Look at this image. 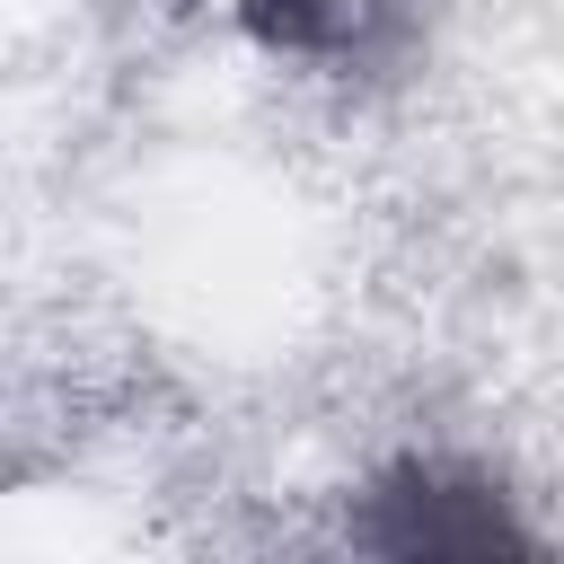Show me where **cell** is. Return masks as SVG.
Instances as JSON below:
<instances>
[{
  "label": "cell",
  "mask_w": 564,
  "mask_h": 564,
  "mask_svg": "<svg viewBox=\"0 0 564 564\" xmlns=\"http://www.w3.org/2000/svg\"><path fill=\"white\" fill-rule=\"evenodd\" d=\"M352 546L370 555H538V529L520 520L511 485L449 449L388 458L352 502Z\"/></svg>",
  "instance_id": "1"
},
{
  "label": "cell",
  "mask_w": 564,
  "mask_h": 564,
  "mask_svg": "<svg viewBox=\"0 0 564 564\" xmlns=\"http://www.w3.org/2000/svg\"><path fill=\"white\" fill-rule=\"evenodd\" d=\"M432 0H238L247 35L300 70H370L423 35Z\"/></svg>",
  "instance_id": "2"
}]
</instances>
